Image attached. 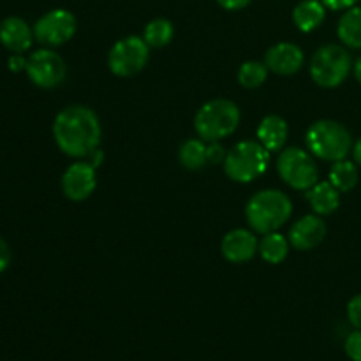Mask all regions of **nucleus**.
<instances>
[{"instance_id": "f257e3e1", "label": "nucleus", "mask_w": 361, "mask_h": 361, "mask_svg": "<svg viewBox=\"0 0 361 361\" xmlns=\"http://www.w3.org/2000/svg\"><path fill=\"white\" fill-rule=\"evenodd\" d=\"M101 136L99 116L88 106H67L53 122V137L69 157H88V154L99 148Z\"/></svg>"}, {"instance_id": "f03ea898", "label": "nucleus", "mask_w": 361, "mask_h": 361, "mask_svg": "<svg viewBox=\"0 0 361 361\" xmlns=\"http://www.w3.org/2000/svg\"><path fill=\"white\" fill-rule=\"evenodd\" d=\"M293 214V203L282 190L267 189L250 197L245 215L250 228L259 235L274 233L289 221Z\"/></svg>"}, {"instance_id": "7ed1b4c3", "label": "nucleus", "mask_w": 361, "mask_h": 361, "mask_svg": "<svg viewBox=\"0 0 361 361\" xmlns=\"http://www.w3.org/2000/svg\"><path fill=\"white\" fill-rule=\"evenodd\" d=\"M240 108L229 99L204 102L196 113L194 129L203 141H221L231 136L240 126Z\"/></svg>"}, {"instance_id": "20e7f679", "label": "nucleus", "mask_w": 361, "mask_h": 361, "mask_svg": "<svg viewBox=\"0 0 361 361\" xmlns=\"http://www.w3.org/2000/svg\"><path fill=\"white\" fill-rule=\"evenodd\" d=\"M307 147L323 161H342L353 150L351 133L335 120H317L307 130Z\"/></svg>"}, {"instance_id": "39448f33", "label": "nucleus", "mask_w": 361, "mask_h": 361, "mask_svg": "<svg viewBox=\"0 0 361 361\" xmlns=\"http://www.w3.org/2000/svg\"><path fill=\"white\" fill-rule=\"evenodd\" d=\"M270 164V152L259 141H240L226 155L224 171L229 180L250 183L259 178Z\"/></svg>"}, {"instance_id": "423d86ee", "label": "nucleus", "mask_w": 361, "mask_h": 361, "mask_svg": "<svg viewBox=\"0 0 361 361\" xmlns=\"http://www.w3.org/2000/svg\"><path fill=\"white\" fill-rule=\"evenodd\" d=\"M351 69V55L338 44L321 46L310 59V76L323 88H335L344 83Z\"/></svg>"}, {"instance_id": "0eeeda50", "label": "nucleus", "mask_w": 361, "mask_h": 361, "mask_svg": "<svg viewBox=\"0 0 361 361\" xmlns=\"http://www.w3.org/2000/svg\"><path fill=\"white\" fill-rule=\"evenodd\" d=\"M277 171L289 187L296 190H309L319 182V169L312 154L303 148H286L277 161Z\"/></svg>"}, {"instance_id": "6e6552de", "label": "nucleus", "mask_w": 361, "mask_h": 361, "mask_svg": "<svg viewBox=\"0 0 361 361\" xmlns=\"http://www.w3.org/2000/svg\"><path fill=\"white\" fill-rule=\"evenodd\" d=\"M150 59V46L143 37L127 35L113 44L108 53V67L115 76L130 78L141 73Z\"/></svg>"}, {"instance_id": "1a4fd4ad", "label": "nucleus", "mask_w": 361, "mask_h": 361, "mask_svg": "<svg viewBox=\"0 0 361 361\" xmlns=\"http://www.w3.org/2000/svg\"><path fill=\"white\" fill-rule=\"evenodd\" d=\"M78 28V21L74 14L67 9H53L42 14L34 25L35 41L42 46L56 48L74 37Z\"/></svg>"}, {"instance_id": "9d476101", "label": "nucleus", "mask_w": 361, "mask_h": 361, "mask_svg": "<svg viewBox=\"0 0 361 361\" xmlns=\"http://www.w3.org/2000/svg\"><path fill=\"white\" fill-rule=\"evenodd\" d=\"M25 73L35 87L48 90L63 83L67 76V66L59 53L51 49H37L27 59Z\"/></svg>"}, {"instance_id": "9b49d317", "label": "nucleus", "mask_w": 361, "mask_h": 361, "mask_svg": "<svg viewBox=\"0 0 361 361\" xmlns=\"http://www.w3.org/2000/svg\"><path fill=\"white\" fill-rule=\"evenodd\" d=\"M97 187V173L88 161L74 162L62 176V190L67 200L83 201L94 194Z\"/></svg>"}, {"instance_id": "f8f14e48", "label": "nucleus", "mask_w": 361, "mask_h": 361, "mask_svg": "<svg viewBox=\"0 0 361 361\" xmlns=\"http://www.w3.org/2000/svg\"><path fill=\"white\" fill-rule=\"evenodd\" d=\"M264 63L271 73L281 74V76H291L302 69L305 63V55H303L302 48L293 42H279L264 53Z\"/></svg>"}, {"instance_id": "ddd939ff", "label": "nucleus", "mask_w": 361, "mask_h": 361, "mask_svg": "<svg viewBox=\"0 0 361 361\" xmlns=\"http://www.w3.org/2000/svg\"><path fill=\"white\" fill-rule=\"evenodd\" d=\"M326 224L321 219V215H305L289 231V243L296 250H312L323 243L326 238Z\"/></svg>"}, {"instance_id": "4468645a", "label": "nucleus", "mask_w": 361, "mask_h": 361, "mask_svg": "<svg viewBox=\"0 0 361 361\" xmlns=\"http://www.w3.org/2000/svg\"><path fill=\"white\" fill-rule=\"evenodd\" d=\"M257 249H259V242H257L256 235L249 229H233L228 235L222 238L221 252L229 263H247L256 256Z\"/></svg>"}, {"instance_id": "2eb2a0df", "label": "nucleus", "mask_w": 361, "mask_h": 361, "mask_svg": "<svg viewBox=\"0 0 361 361\" xmlns=\"http://www.w3.org/2000/svg\"><path fill=\"white\" fill-rule=\"evenodd\" d=\"M34 39V28L23 18L9 16L0 23V42L11 53H25L30 49Z\"/></svg>"}, {"instance_id": "dca6fc26", "label": "nucleus", "mask_w": 361, "mask_h": 361, "mask_svg": "<svg viewBox=\"0 0 361 361\" xmlns=\"http://www.w3.org/2000/svg\"><path fill=\"white\" fill-rule=\"evenodd\" d=\"M289 136V127L282 116L268 115L261 120L257 127V141L267 148L268 152L281 150L286 145Z\"/></svg>"}, {"instance_id": "f3484780", "label": "nucleus", "mask_w": 361, "mask_h": 361, "mask_svg": "<svg viewBox=\"0 0 361 361\" xmlns=\"http://www.w3.org/2000/svg\"><path fill=\"white\" fill-rule=\"evenodd\" d=\"M307 200H309L314 214L324 217V215H331L334 212H337V208L341 207V190L331 182H317L309 189Z\"/></svg>"}, {"instance_id": "a211bd4d", "label": "nucleus", "mask_w": 361, "mask_h": 361, "mask_svg": "<svg viewBox=\"0 0 361 361\" xmlns=\"http://www.w3.org/2000/svg\"><path fill=\"white\" fill-rule=\"evenodd\" d=\"M324 18H326V7L321 0H302L293 11V21L298 30L305 34L319 28Z\"/></svg>"}, {"instance_id": "6ab92c4d", "label": "nucleus", "mask_w": 361, "mask_h": 361, "mask_svg": "<svg viewBox=\"0 0 361 361\" xmlns=\"http://www.w3.org/2000/svg\"><path fill=\"white\" fill-rule=\"evenodd\" d=\"M337 35L348 48H361V7L355 6L344 11L337 25Z\"/></svg>"}, {"instance_id": "aec40b11", "label": "nucleus", "mask_w": 361, "mask_h": 361, "mask_svg": "<svg viewBox=\"0 0 361 361\" xmlns=\"http://www.w3.org/2000/svg\"><path fill=\"white\" fill-rule=\"evenodd\" d=\"M289 245H291L289 240L286 238L284 235H281V233H267V235H263V238L259 240V249H257V252L261 254V257H263L267 263L281 264L282 261L288 257Z\"/></svg>"}, {"instance_id": "412c9836", "label": "nucleus", "mask_w": 361, "mask_h": 361, "mask_svg": "<svg viewBox=\"0 0 361 361\" xmlns=\"http://www.w3.org/2000/svg\"><path fill=\"white\" fill-rule=\"evenodd\" d=\"M360 171L355 162L342 159V161L334 162L330 169V182L337 187L341 192H349L358 185Z\"/></svg>"}, {"instance_id": "4be33fe9", "label": "nucleus", "mask_w": 361, "mask_h": 361, "mask_svg": "<svg viewBox=\"0 0 361 361\" xmlns=\"http://www.w3.org/2000/svg\"><path fill=\"white\" fill-rule=\"evenodd\" d=\"M178 159L182 162V166L190 171H196V169H203L208 164L207 157V145L203 140H187L185 143L180 147Z\"/></svg>"}, {"instance_id": "5701e85b", "label": "nucleus", "mask_w": 361, "mask_h": 361, "mask_svg": "<svg viewBox=\"0 0 361 361\" xmlns=\"http://www.w3.org/2000/svg\"><path fill=\"white\" fill-rule=\"evenodd\" d=\"M175 35V27L166 18H155L145 27L143 39L150 48H164L173 41Z\"/></svg>"}, {"instance_id": "b1692460", "label": "nucleus", "mask_w": 361, "mask_h": 361, "mask_svg": "<svg viewBox=\"0 0 361 361\" xmlns=\"http://www.w3.org/2000/svg\"><path fill=\"white\" fill-rule=\"evenodd\" d=\"M268 67L267 63L257 62V60H249L242 63L238 71V83L245 88H257L267 81Z\"/></svg>"}, {"instance_id": "393cba45", "label": "nucleus", "mask_w": 361, "mask_h": 361, "mask_svg": "<svg viewBox=\"0 0 361 361\" xmlns=\"http://www.w3.org/2000/svg\"><path fill=\"white\" fill-rule=\"evenodd\" d=\"M345 355L353 361H361V330L353 331L348 338H345Z\"/></svg>"}, {"instance_id": "a878e982", "label": "nucleus", "mask_w": 361, "mask_h": 361, "mask_svg": "<svg viewBox=\"0 0 361 361\" xmlns=\"http://www.w3.org/2000/svg\"><path fill=\"white\" fill-rule=\"evenodd\" d=\"M348 319L356 330H361V293L353 296L351 302L348 303Z\"/></svg>"}, {"instance_id": "bb28decb", "label": "nucleus", "mask_w": 361, "mask_h": 361, "mask_svg": "<svg viewBox=\"0 0 361 361\" xmlns=\"http://www.w3.org/2000/svg\"><path fill=\"white\" fill-rule=\"evenodd\" d=\"M226 155H228V152L224 150V147L219 141H210L207 145V157L210 164H221V162L226 161Z\"/></svg>"}, {"instance_id": "cd10ccee", "label": "nucleus", "mask_w": 361, "mask_h": 361, "mask_svg": "<svg viewBox=\"0 0 361 361\" xmlns=\"http://www.w3.org/2000/svg\"><path fill=\"white\" fill-rule=\"evenodd\" d=\"M324 4V7L331 11H348L351 7L358 6L360 0H321Z\"/></svg>"}, {"instance_id": "c85d7f7f", "label": "nucleus", "mask_w": 361, "mask_h": 361, "mask_svg": "<svg viewBox=\"0 0 361 361\" xmlns=\"http://www.w3.org/2000/svg\"><path fill=\"white\" fill-rule=\"evenodd\" d=\"M11 264V249L7 245L6 240L0 236V274L7 270V267Z\"/></svg>"}, {"instance_id": "c756f323", "label": "nucleus", "mask_w": 361, "mask_h": 361, "mask_svg": "<svg viewBox=\"0 0 361 361\" xmlns=\"http://www.w3.org/2000/svg\"><path fill=\"white\" fill-rule=\"evenodd\" d=\"M252 0H217L219 6L226 11H240L247 7Z\"/></svg>"}, {"instance_id": "7c9ffc66", "label": "nucleus", "mask_w": 361, "mask_h": 361, "mask_svg": "<svg viewBox=\"0 0 361 361\" xmlns=\"http://www.w3.org/2000/svg\"><path fill=\"white\" fill-rule=\"evenodd\" d=\"M25 67H27V59H23V55L13 53V56L9 59V69L13 73H20V71H25Z\"/></svg>"}, {"instance_id": "2f4dec72", "label": "nucleus", "mask_w": 361, "mask_h": 361, "mask_svg": "<svg viewBox=\"0 0 361 361\" xmlns=\"http://www.w3.org/2000/svg\"><path fill=\"white\" fill-rule=\"evenodd\" d=\"M88 162H90L92 166H94L95 169L99 168V166L102 164V161H104V154H102V150H99V148H95L92 154H88Z\"/></svg>"}, {"instance_id": "473e14b6", "label": "nucleus", "mask_w": 361, "mask_h": 361, "mask_svg": "<svg viewBox=\"0 0 361 361\" xmlns=\"http://www.w3.org/2000/svg\"><path fill=\"white\" fill-rule=\"evenodd\" d=\"M353 157H355V162L361 166V137L353 145Z\"/></svg>"}, {"instance_id": "72a5a7b5", "label": "nucleus", "mask_w": 361, "mask_h": 361, "mask_svg": "<svg viewBox=\"0 0 361 361\" xmlns=\"http://www.w3.org/2000/svg\"><path fill=\"white\" fill-rule=\"evenodd\" d=\"M353 73H355V78L358 80V83L361 85V56L358 60H356L355 66H353Z\"/></svg>"}]
</instances>
